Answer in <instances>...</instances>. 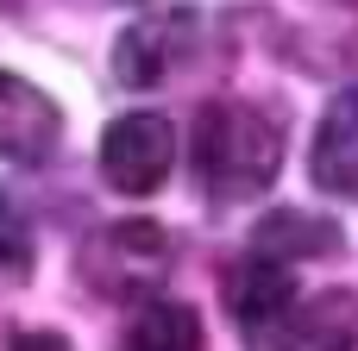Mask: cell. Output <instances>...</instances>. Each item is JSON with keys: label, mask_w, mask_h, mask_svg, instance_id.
I'll use <instances>...</instances> for the list:
<instances>
[{"label": "cell", "mask_w": 358, "mask_h": 351, "mask_svg": "<svg viewBox=\"0 0 358 351\" xmlns=\"http://www.w3.org/2000/svg\"><path fill=\"white\" fill-rule=\"evenodd\" d=\"M283 163V132L245 100H208L195 113V176L214 201H252Z\"/></svg>", "instance_id": "obj_1"}, {"label": "cell", "mask_w": 358, "mask_h": 351, "mask_svg": "<svg viewBox=\"0 0 358 351\" xmlns=\"http://www.w3.org/2000/svg\"><path fill=\"white\" fill-rule=\"evenodd\" d=\"M164 276H170V232L157 220L132 214V220H113V226L88 232V245H82V283L107 301H138L145 308V301H157Z\"/></svg>", "instance_id": "obj_2"}, {"label": "cell", "mask_w": 358, "mask_h": 351, "mask_svg": "<svg viewBox=\"0 0 358 351\" xmlns=\"http://www.w3.org/2000/svg\"><path fill=\"white\" fill-rule=\"evenodd\" d=\"M170 163H176V132L164 113H120L107 132H101V182L113 195H157L170 182Z\"/></svg>", "instance_id": "obj_3"}, {"label": "cell", "mask_w": 358, "mask_h": 351, "mask_svg": "<svg viewBox=\"0 0 358 351\" xmlns=\"http://www.w3.org/2000/svg\"><path fill=\"white\" fill-rule=\"evenodd\" d=\"M258 351H358V295L352 289L296 295L289 314L258 339Z\"/></svg>", "instance_id": "obj_4"}, {"label": "cell", "mask_w": 358, "mask_h": 351, "mask_svg": "<svg viewBox=\"0 0 358 351\" xmlns=\"http://www.w3.org/2000/svg\"><path fill=\"white\" fill-rule=\"evenodd\" d=\"M57 138H63L57 100L44 88H31L25 75L0 69V157L19 163V170H38V163H50Z\"/></svg>", "instance_id": "obj_5"}, {"label": "cell", "mask_w": 358, "mask_h": 351, "mask_svg": "<svg viewBox=\"0 0 358 351\" xmlns=\"http://www.w3.org/2000/svg\"><path fill=\"white\" fill-rule=\"evenodd\" d=\"M308 176L315 188L358 201V88H340L315 126V151H308Z\"/></svg>", "instance_id": "obj_6"}, {"label": "cell", "mask_w": 358, "mask_h": 351, "mask_svg": "<svg viewBox=\"0 0 358 351\" xmlns=\"http://www.w3.org/2000/svg\"><path fill=\"white\" fill-rule=\"evenodd\" d=\"M289 301H296V283H289L283 264H271V257L233 264V276H227V314L239 320V333H245L252 345L289 314Z\"/></svg>", "instance_id": "obj_7"}, {"label": "cell", "mask_w": 358, "mask_h": 351, "mask_svg": "<svg viewBox=\"0 0 358 351\" xmlns=\"http://www.w3.org/2000/svg\"><path fill=\"white\" fill-rule=\"evenodd\" d=\"M189 19L195 13H170V19H138L126 38H120V50H113V75L126 82V88H157L170 69H176V57H182V44H189Z\"/></svg>", "instance_id": "obj_8"}, {"label": "cell", "mask_w": 358, "mask_h": 351, "mask_svg": "<svg viewBox=\"0 0 358 351\" xmlns=\"http://www.w3.org/2000/svg\"><path fill=\"white\" fill-rule=\"evenodd\" d=\"M334 251H340V232H334V220H315V214H271L252 232V257H271V264L334 257Z\"/></svg>", "instance_id": "obj_9"}, {"label": "cell", "mask_w": 358, "mask_h": 351, "mask_svg": "<svg viewBox=\"0 0 358 351\" xmlns=\"http://www.w3.org/2000/svg\"><path fill=\"white\" fill-rule=\"evenodd\" d=\"M201 345H208V333L189 301H145L120 351H201Z\"/></svg>", "instance_id": "obj_10"}, {"label": "cell", "mask_w": 358, "mask_h": 351, "mask_svg": "<svg viewBox=\"0 0 358 351\" xmlns=\"http://www.w3.org/2000/svg\"><path fill=\"white\" fill-rule=\"evenodd\" d=\"M25 270H31V232H25L19 207L0 201V283H25Z\"/></svg>", "instance_id": "obj_11"}, {"label": "cell", "mask_w": 358, "mask_h": 351, "mask_svg": "<svg viewBox=\"0 0 358 351\" xmlns=\"http://www.w3.org/2000/svg\"><path fill=\"white\" fill-rule=\"evenodd\" d=\"M6 351H76V345H69L63 333H19Z\"/></svg>", "instance_id": "obj_12"}, {"label": "cell", "mask_w": 358, "mask_h": 351, "mask_svg": "<svg viewBox=\"0 0 358 351\" xmlns=\"http://www.w3.org/2000/svg\"><path fill=\"white\" fill-rule=\"evenodd\" d=\"M346 6H358V0H346Z\"/></svg>", "instance_id": "obj_13"}]
</instances>
